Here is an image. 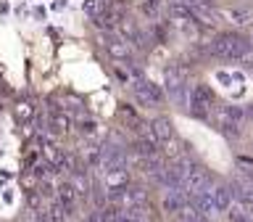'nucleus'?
<instances>
[{
  "label": "nucleus",
  "instance_id": "nucleus-9",
  "mask_svg": "<svg viewBox=\"0 0 253 222\" xmlns=\"http://www.w3.org/2000/svg\"><path fill=\"white\" fill-rule=\"evenodd\" d=\"M211 198H213V204H216V212H227L229 206L235 204L229 185H211Z\"/></svg>",
  "mask_w": 253,
  "mask_h": 222
},
{
  "label": "nucleus",
  "instance_id": "nucleus-12",
  "mask_svg": "<svg viewBox=\"0 0 253 222\" xmlns=\"http://www.w3.org/2000/svg\"><path fill=\"white\" fill-rule=\"evenodd\" d=\"M69 124H71V116L63 114V111H55V114H50V119H47V127H50V132H55V135L66 132Z\"/></svg>",
  "mask_w": 253,
  "mask_h": 222
},
{
  "label": "nucleus",
  "instance_id": "nucleus-19",
  "mask_svg": "<svg viewBox=\"0 0 253 222\" xmlns=\"http://www.w3.org/2000/svg\"><path fill=\"white\" fill-rule=\"evenodd\" d=\"M251 43H253V37H251Z\"/></svg>",
  "mask_w": 253,
  "mask_h": 222
},
{
  "label": "nucleus",
  "instance_id": "nucleus-16",
  "mask_svg": "<svg viewBox=\"0 0 253 222\" xmlns=\"http://www.w3.org/2000/svg\"><path fill=\"white\" fill-rule=\"evenodd\" d=\"M216 130H219L221 135H227V138H240L243 127L235 124V122H227V119H216Z\"/></svg>",
  "mask_w": 253,
  "mask_h": 222
},
{
  "label": "nucleus",
  "instance_id": "nucleus-18",
  "mask_svg": "<svg viewBox=\"0 0 253 222\" xmlns=\"http://www.w3.org/2000/svg\"><path fill=\"white\" fill-rule=\"evenodd\" d=\"M229 16H232L237 24H248L251 21V13L248 11H229Z\"/></svg>",
  "mask_w": 253,
  "mask_h": 222
},
{
  "label": "nucleus",
  "instance_id": "nucleus-5",
  "mask_svg": "<svg viewBox=\"0 0 253 222\" xmlns=\"http://www.w3.org/2000/svg\"><path fill=\"white\" fill-rule=\"evenodd\" d=\"M100 164L106 172L126 169V151L124 148H103V162Z\"/></svg>",
  "mask_w": 253,
  "mask_h": 222
},
{
  "label": "nucleus",
  "instance_id": "nucleus-10",
  "mask_svg": "<svg viewBox=\"0 0 253 222\" xmlns=\"http://www.w3.org/2000/svg\"><path fill=\"white\" fill-rule=\"evenodd\" d=\"M216 119H227V122L243 124V119H245V109L232 106V103H221V106H216Z\"/></svg>",
  "mask_w": 253,
  "mask_h": 222
},
{
  "label": "nucleus",
  "instance_id": "nucleus-17",
  "mask_svg": "<svg viewBox=\"0 0 253 222\" xmlns=\"http://www.w3.org/2000/svg\"><path fill=\"white\" fill-rule=\"evenodd\" d=\"M84 11H87V16H90V19H95L100 11H106V5H103V0H87V3H84Z\"/></svg>",
  "mask_w": 253,
  "mask_h": 222
},
{
  "label": "nucleus",
  "instance_id": "nucleus-1",
  "mask_svg": "<svg viewBox=\"0 0 253 222\" xmlns=\"http://www.w3.org/2000/svg\"><path fill=\"white\" fill-rule=\"evenodd\" d=\"M211 56H216L221 61H240L251 53V43L237 35H221L211 43Z\"/></svg>",
  "mask_w": 253,
  "mask_h": 222
},
{
  "label": "nucleus",
  "instance_id": "nucleus-15",
  "mask_svg": "<svg viewBox=\"0 0 253 222\" xmlns=\"http://www.w3.org/2000/svg\"><path fill=\"white\" fill-rule=\"evenodd\" d=\"M227 214H229V222H253V214L248 209H243L240 204H232L227 209Z\"/></svg>",
  "mask_w": 253,
  "mask_h": 222
},
{
  "label": "nucleus",
  "instance_id": "nucleus-7",
  "mask_svg": "<svg viewBox=\"0 0 253 222\" xmlns=\"http://www.w3.org/2000/svg\"><path fill=\"white\" fill-rule=\"evenodd\" d=\"M185 206H187V196H185V190H179V188L166 190V196H164V209H166V212L179 214L182 209H185Z\"/></svg>",
  "mask_w": 253,
  "mask_h": 222
},
{
  "label": "nucleus",
  "instance_id": "nucleus-13",
  "mask_svg": "<svg viewBox=\"0 0 253 222\" xmlns=\"http://www.w3.org/2000/svg\"><path fill=\"white\" fill-rule=\"evenodd\" d=\"M108 48V53L114 56L116 61H129V45H126V40H111V43L106 45Z\"/></svg>",
  "mask_w": 253,
  "mask_h": 222
},
{
  "label": "nucleus",
  "instance_id": "nucleus-8",
  "mask_svg": "<svg viewBox=\"0 0 253 222\" xmlns=\"http://www.w3.org/2000/svg\"><path fill=\"white\" fill-rule=\"evenodd\" d=\"M74 201H77V190L71 182H63V185L58 188V193H55V204L63 209V214H71V209H74Z\"/></svg>",
  "mask_w": 253,
  "mask_h": 222
},
{
  "label": "nucleus",
  "instance_id": "nucleus-3",
  "mask_svg": "<svg viewBox=\"0 0 253 222\" xmlns=\"http://www.w3.org/2000/svg\"><path fill=\"white\" fill-rule=\"evenodd\" d=\"M134 95H137L142 106H158L164 101V87L150 82V79H137L134 82Z\"/></svg>",
  "mask_w": 253,
  "mask_h": 222
},
{
  "label": "nucleus",
  "instance_id": "nucleus-14",
  "mask_svg": "<svg viewBox=\"0 0 253 222\" xmlns=\"http://www.w3.org/2000/svg\"><path fill=\"white\" fill-rule=\"evenodd\" d=\"M106 182H108V190H116V188H126V185H129V174H126V169L106 172Z\"/></svg>",
  "mask_w": 253,
  "mask_h": 222
},
{
  "label": "nucleus",
  "instance_id": "nucleus-4",
  "mask_svg": "<svg viewBox=\"0 0 253 222\" xmlns=\"http://www.w3.org/2000/svg\"><path fill=\"white\" fill-rule=\"evenodd\" d=\"M166 87H169V95L174 103L187 106V85H185V77H182V71L177 66L166 69Z\"/></svg>",
  "mask_w": 253,
  "mask_h": 222
},
{
  "label": "nucleus",
  "instance_id": "nucleus-6",
  "mask_svg": "<svg viewBox=\"0 0 253 222\" xmlns=\"http://www.w3.org/2000/svg\"><path fill=\"white\" fill-rule=\"evenodd\" d=\"M150 138H153L158 146L166 143V140H171L174 138V127H171L169 119H166V116H156L153 122H150Z\"/></svg>",
  "mask_w": 253,
  "mask_h": 222
},
{
  "label": "nucleus",
  "instance_id": "nucleus-2",
  "mask_svg": "<svg viewBox=\"0 0 253 222\" xmlns=\"http://www.w3.org/2000/svg\"><path fill=\"white\" fill-rule=\"evenodd\" d=\"M211 106H213V93L209 85H198L193 87V93H187V109L195 119H206Z\"/></svg>",
  "mask_w": 253,
  "mask_h": 222
},
{
  "label": "nucleus",
  "instance_id": "nucleus-11",
  "mask_svg": "<svg viewBox=\"0 0 253 222\" xmlns=\"http://www.w3.org/2000/svg\"><path fill=\"white\" fill-rule=\"evenodd\" d=\"M134 154H137L140 159H150V156H158V143L153 138H137L132 143Z\"/></svg>",
  "mask_w": 253,
  "mask_h": 222
}]
</instances>
